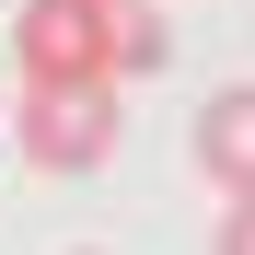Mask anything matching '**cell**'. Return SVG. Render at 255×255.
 Listing matches in <instances>:
<instances>
[{
  "label": "cell",
  "mask_w": 255,
  "mask_h": 255,
  "mask_svg": "<svg viewBox=\"0 0 255 255\" xmlns=\"http://www.w3.org/2000/svg\"><path fill=\"white\" fill-rule=\"evenodd\" d=\"M162 58L151 0H23L12 12V70L23 81H128Z\"/></svg>",
  "instance_id": "1"
},
{
  "label": "cell",
  "mask_w": 255,
  "mask_h": 255,
  "mask_svg": "<svg viewBox=\"0 0 255 255\" xmlns=\"http://www.w3.org/2000/svg\"><path fill=\"white\" fill-rule=\"evenodd\" d=\"M197 174L221 197H255V81H221L197 105Z\"/></svg>",
  "instance_id": "3"
},
{
  "label": "cell",
  "mask_w": 255,
  "mask_h": 255,
  "mask_svg": "<svg viewBox=\"0 0 255 255\" xmlns=\"http://www.w3.org/2000/svg\"><path fill=\"white\" fill-rule=\"evenodd\" d=\"M221 255H255V197H232V221H221Z\"/></svg>",
  "instance_id": "4"
},
{
  "label": "cell",
  "mask_w": 255,
  "mask_h": 255,
  "mask_svg": "<svg viewBox=\"0 0 255 255\" xmlns=\"http://www.w3.org/2000/svg\"><path fill=\"white\" fill-rule=\"evenodd\" d=\"M12 139H23L35 174H105L116 139H128V105H116V81H23Z\"/></svg>",
  "instance_id": "2"
}]
</instances>
